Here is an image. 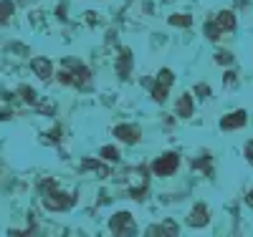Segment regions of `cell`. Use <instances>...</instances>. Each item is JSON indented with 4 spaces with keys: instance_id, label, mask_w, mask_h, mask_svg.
Returning a JSON list of instances; mask_svg holds the SVG:
<instances>
[{
    "instance_id": "e0dca14e",
    "label": "cell",
    "mask_w": 253,
    "mask_h": 237,
    "mask_svg": "<svg viewBox=\"0 0 253 237\" xmlns=\"http://www.w3.org/2000/svg\"><path fill=\"white\" fill-rule=\"evenodd\" d=\"M99 157H101V162H119V152H117V146H104L101 152H99Z\"/></svg>"
},
{
    "instance_id": "5bb4252c",
    "label": "cell",
    "mask_w": 253,
    "mask_h": 237,
    "mask_svg": "<svg viewBox=\"0 0 253 237\" xmlns=\"http://www.w3.org/2000/svg\"><path fill=\"white\" fill-rule=\"evenodd\" d=\"M177 116L180 119H187V116H193V96L190 94H182L180 96V101H177Z\"/></svg>"
},
{
    "instance_id": "5b68a950",
    "label": "cell",
    "mask_w": 253,
    "mask_h": 237,
    "mask_svg": "<svg viewBox=\"0 0 253 237\" xmlns=\"http://www.w3.org/2000/svg\"><path fill=\"white\" fill-rule=\"evenodd\" d=\"M109 230L114 237H137V222L129 212H114L109 217Z\"/></svg>"
},
{
    "instance_id": "2e32d148",
    "label": "cell",
    "mask_w": 253,
    "mask_h": 237,
    "mask_svg": "<svg viewBox=\"0 0 253 237\" xmlns=\"http://www.w3.org/2000/svg\"><path fill=\"white\" fill-rule=\"evenodd\" d=\"M13 15V3L10 0H0V28H3Z\"/></svg>"
},
{
    "instance_id": "cb8c5ba5",
    "label": "cell",
    "mask_w": 253,
    "mask_h": 237,
    "mask_svg": "<svg viewBox=\"0 0 253 237\" xmlns=\"http://www.w3.org/2000/svg\"><path fill=\"white\" fill-rule=\"evenodd\" d=\"M246 202H248V207H253V192H251V195L246 197Z\"/></svg>"
},
{
    "instance_id": "4fadbf2b",
    "label": "cell",
    "mask_w": 253,
    "mask_h": 237,
    "mask_svg": "<svg viewBox=\"0 0 253 237\" xmlns=\"http://www.w3.org/2000/svg\"><path fill=\"white\" fill-rule=\"evenodd\" d=\"M81 171H96L99 177H109L112 174L109 167L104 164V162H96V159H84L81 162Z\"/></svg>"
},
{
    "instance_id": "9a60e30c",
    "label": "cell",
    "mask_w": 253,
    "mask_h": 237,
    "mask_svg": "<svg viewBox=\"0 0 253 237\" xmlns=\"http://www.w3.org/2000/svg\"><path fill=\"white\" fill-rule=\"evenodd\" d=\"M157 230H160V237H180V225H177L175 220H165V222H160Z\"/></svg>"
},
{
    "instance_id": "7c38bea8",
    "label": "cell",
    "mask_w": 253,
    "mask_h": 237,
    "mask_svg": "<svg viewBox=\"0 0 253 237\" xmlns=\"http://www.w3.org/2000/svg\"><path fill=\"white\" fill-rule=\"evenodd\" d=\"M132 73V53L129 51H119V58H117V76L119 78H126Z\"/></svg>"
},
{
    "instance_id": "603a6c76",
    "label": "cell",
    "mask_w": 253,
    "mask_h": 237,
    "mask_svg": "<svg viewBox=\"0 0 253 237\" xmlns=\"http://www.w3.org/2000/svg\"><path fill=\"white\" fill-rule=\"evenodd\" d=\"M147 237H160V230H157V225L147 230Z\"/></svg>"
},
{
    "instance_id": "30bf717a",
    "label": "cell",
    "mask_w": 253,
    "mask_h": 237,
    "mask_svg": "<svg viewBox=\"0 0 253 237\" xmlns=\"http://www.w3.org/2000/svg\"><path fill=\"white\" fill-rule=\"evenodd\" d=\"M246 121H248V114L241 109V111H233V114L223 116V119H220V129H225V132H233V129L246 126Z\"/></svg>"
},
{
    "instance_id": "8992f818",
    "label": "cell",
    "mask_w": 253,
    "mask_h": 237,
    "mask_svg": "<svg viewBox=\"0 0 253 237\" xmlns=\"http://www.w3.org/2000/svg\"><path fill=\"white\" fill-rule=\"evenodd\" d=\"M172 81H175L172 71L162 68V71L157 73V81H155V86H152V99H155L157 103H165V101H167V94H170Z\"/></svg>"
},
{
    "instance_id": "7402d4cb",
    "label": "cell",
    "mask_w": 253,
    "mask_h": 237,
    "mask_svg": "<svg viewBox=\"0 0 253 237\" xmlns=\"http://www.w3.org/2000/svg\"><path fill=\"white\" fill-rule=\"evenodd\" d=\"M195 91H198V94H203V99H208V96H210V89H208V86H203V83L198 86Z\"/></svg>"
},
{
    "instance_id": "ba28073f",
    "label": "cell",
    "mask_w": 253,
    "mask_h": 237,
    "mask_svg": "<svg viewBox=\"0 0 253 237\" xmlns=\"http://www.w3.org/2000/svg\"><path fill=\"white\" fill-rule=\"evenodd\" d=\"M114 136L119 141H124V144H137L142 132H139V126H134V124H122V126L114 129Z\"/></svg>"
},
{
    "instance_id": "ffe728a7",
    "label": "cell",
    "mask_w": 253,
    "mask_h": 237,
    "mask_svg": "<svg viewBox=\"0 0 253 237\" xmlns=\"http://www.w3.org/2000/svg\"><path fill=\"white\" fill-rule=\"evenodd\" d=\"M215 61L220 63V66H223V63L228 66V63H233V56H230L228 51H218V53H215Z\"/></svg>"
},
{
    "instance_id": "d6986e66",
    "label": "cell",
    "mask_w": 253,
    "mask_h": 237,
    "mask_svg": "<svg viewBox=\"0 0 253 237\" xmlns=\"http://www.w3.org/2000/svg\"><path fill=\"white\" fill-rule=\"evenodd\" d=\"M190 23H193V18H190V15H182V13H177V15H172V18H170V26H180V28H187Z\"/></svg>"
},
{
    "instance_id": "ac0fdd59",
    "label": "cell",
    "mask_w": 253,
    "mask_h": 237,
    "mask_svg": "<svg viewBox=\"0 0 253 237\" xmlns=\"http://www.w3.org/2000/svg\"><path fill=\"white\" fill-rule=\"evenodd\" d=\"M20 96H23V101H26V103L38 106V96H36V91L31 89V86H20Z\"/></svg>"
},
{
    "instance_id": "3957f363",
    "label": "cell",
    "mask_w": 253,
    "mask_h": 237,
    "mask_svg": "<svg viewBox=\"0 0 253 237\" xmlns=\"http://www.w3.org/2000/svg\"><path fill=\"white\" fill-rule=\"evenodd\" d=\"M124 187H126L132 200H142L147 195V187H150V171H147V167L126 169L124 171Z\"/></svg>"
},
{
    "instance_id": "9c48e42d",
    "label": "cell",
    "mask_w": 253,
    "mask_h": 237,
    "mask_svg": "<svg viewBox=\"0 0 253 237\" xmlns=\"http://www.w3.org/2000/svg\"><path fill=\"white\" fill-rule=\"evenodd\" d=\"M210 222V209L200 202V204H195L193 207V212H190V217H187V225L190 227H205Z\"/></svg>"
},
{
    "instance_id": "44dd1931",
    "label": "cell",
    "mask_w": 253,
    "mask_h": 237,
    "mask_svg": "<svg viewBox=\"0 0 253 237\" xmlns=\"http://www.w3.org/2000/svg\"><path fill=\"white\" fill-rule=\"evenodd\" d=\"M246 157H248V162L253 164V141H248V144H246Z\"/></svg>"
},
{
    "instance_id": "6da1fadb",
    "label": "cell",
    "mask_w": 253,
    "mask_h": 237,
    "mask_svg": "<svg viewBox=\"0 0 253 237\" xmlns=\"http://www.w3.org/2000/svg\"><path fill=\"white\" fill-rule=\"evenodd\" d=\"M56 78H58L61 86H71V89H79V91H89L91 89V71L76 58L63 61Z\"/></svg>"
},
{
    "instance_id": "52a82bcc",
    "label": "cell",
    "mask_w": 253,
    "mask_h": 237,
    "mask_svg": "<svg viewBox=\"0 0 253 237\" xmlns=\"http://www.w3.org/2000/svg\"><path fill=\"white\" fill-rule=\"evenodd\" d=\"M177 167H180V157L175 152H167L160 159H155L152 171H155L157 177H170V174H175V171H177Z\"/></svg>"
},
{
    "instance_id": "277c9868",
    "label": "cell",
    "mask_w": 253,
    "mask_h": 237,
    "mask_svg": "<svg viewBox=\"0 0 253 237\" xmlns=\"http://www.w3.org/2000/svg\"><path fill=\"white\" fill-rule=\"evenodd\" d=\"M236 28V15L230 13V10H220L210 23H205V35L210 38V40H218L223 33H230Z\"/></svg>"
},
{
    "instance_id": "7a4b0ae2",
    "label": "cell",
    "mask_w": 253,
    "mask_h": 237,
    "mask_svg": "<svg viewBox=\"0 0 253 237\" xmlns=\"http://www.w3.org/2000/svg\"><path fill=\"white\" fill-rule=\"evenodd\" d=\"M38 189H41V200H43V207L51 209V212H66L76 204V197L71 192L61 189L53 179H43L38 182Z\"/></svg>"
},
{
    "instance_id": "8fae6325",
    "label": "cell",
    "mask_w": 253,
    "mask_h": 237,
    "mask_svg": "<svg viewBox=\"0 0 253 237\" xmlns=\"http://www.w3.org/2000/svg\"><path fill=\"white\" fill-rule=\"evenodd\" d=\"M31 68H33V73H36L41 81H48V78L53 76V66H51L48 58H33V61H31Z\"/></svg>"
}]
</instances>
